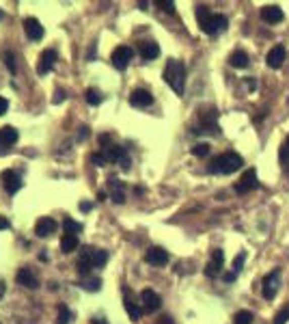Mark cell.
<instances>
[{
	"mask_svg": "<svg viewBox=\"0 0 289 324\" xmlns=\"http://www.w3.org/2000/svg\"><path fill=\"white\" fill-rule=\"evenodd\" d=\"M162 76H164V83L171 87L175 93L183 95V89H186V65L177 59H168Z\"/></svg>",
	"mask_w": 289,
	"mask_h": 324,
	"instance_id": "3",
	"label": "cell"
},
{
	"mask_svg": "<svg viewBox=\"0 0 289 324\" xmlns=\"http://www.w3.org/2000/svg\"><path fill=\"white\" fill-rule=\"evenodd\" d=\"M222 264H224L222 249H214V251H212V262L205 266V277L216 279V277L220 274V270H222Z\"/></svg>",
	"mask_w": 289,
	"mask_h": 324,
	"instance_id": "10",
	"label": "cell"
},
{
	"mask_svg": "<svg viewBox=\"0 0 289 324\" xmlns=\"http://www.w3.org/2000/svg\"><path fill=\"white\" fill-rule=\"evenodd\" d=\"M210 149H212V147H210L207 143H197L190 151H192V156H197V158H205L207 153H210Z\"/></svg>",
	"mask_w": 289,
	"mask_h": 324,
	"instance_id": "33",
	"label": "cell"
},
{
	"mask_svg": "<svg viewBox=\"0 0 289 324\" xmlns=\"http://www.w3.org/2000/svg\"><path fill=\"white\" fill-rule=\"evenodd\" d=\"M132 56H134V50H132L130 46H119V48H115V52H112L110 61H112V65H115V69L123 71V69H127V65H130Z\"/></svg>",
	"mask_w": 289,
	"mask_h": 324,
	"instance_id": "6",
	"label": "cell"
},
{
	"mask_svg": "<svg viewBox=\"0 0 289 324\" xmlns=\"http://www.w3.org/2000/svg\"><path fill=\"white\" fill-rule=\"evenodd\" d=\"M22 26H24V32L28 35L30 42H39L43 35H45V30L41 26V22H39L37 18H26L22 22Z\"/></svg>",
	"mask_w": 289,
	"mask_h": 324,
	"instance_id": "13",
	"label": "cell"
},
{
	"mask_svg": "<svg viewBox=\"0 0 289 324\" xmlns=\"http://www.w3.org/2000/svg\"><path fill=\"white\" fill-rule=\"evenodd\" d=\"M156 324H175V322H173V318H171V315H162V318H160Z\"/></svg>",
	"mask_w": 289,
	"mask_h": 324,
	"instance_id": "47",
	"label": "cell"
},
{
	"mask_svg": "<svg viewBox=\"0 0 289 324\" xmlns=\"http://www.w3.org/2000/svg\"><path fill=\"white\" fill-rule=\"evenodd\" d=\"M91 324H108V322L104 320V318H93V320H91Z\"/></svg>",
	"mask_w": 289,
	"mask_h": 324,
	"instance_id": "50",
	"label": "cell"
},
{
	"mask_svg": "<svg viewBox=\"0 0 289 324\" xmlns=\"http://www.w3.org/2000/svg\"><path fill=\"white\" fill-rule=\"evenodd\" d=\"M98 199H100V201H104V199H106V192H104V190H102V192H98Z\"/></svg>",
	"mask_w": 289,
	"mask_h": 324,
	"instance_id": "52",
	"label": "cell"
},
{
	"mask_svg": "<svg viewBox=\"0 0 289 324\" xmlns=\"http://www.w3.org/2000/svg\"><path fill=\"white\" fill-rule=\"evenodd\" d=\"M144 262L151 266H166L168 264V253L162 247H149L144 253Z\"/></svg>",
	"mask_w": 289,
	"mask_h": 324,
	"instance_id": "15",
	"label": "cell"
},
{
	"mask_svg": "<svg viewBox=\"0 0 289 324\" xmlns=\"http://www.w3.org/2000/svg\"><path fill=\"white\" fill-rule=\"evenodd\" d=\"M108 188H110V199L115 201L117 206L125 204V186H123V182H119L117 177H108Z\"/></svg>",
	"mask_w": 289,
	"mask_h": 324,
	"instance_id": "17",
	"label": "cell"
},
{
	"mask_svg": "<svg viewBox=\"0 0 289 324\" xmlns=\"http://www.w3.org/2000/svg\"><path fill=\"white\" fill-rule=\"evenodd\" d=\"M56 311H59V315H56V324H69L71 318H74L71 309H69L67 305H63V303L59 305V309H56Z\"/></svg>",
	"mask_w": 289,
	"mask_h": 324,
	"instance_id": "28",
	"label": "cell"
},
{
	"mask_svg": "<svg viewBox=\"0 0 289 324\" xmlns=\"http://www.w3.org/2000/svg\"><path fill=\"white\" fill-rule=\"evenodd\" d=\"M104 156H106L108 162H121L123 158H127V153L123 147H119V145H108V147L104 149Z\"/></svg>",
	"mask_w": 289,
	"mask_h": 324,
	"instance_id": "25",
	"label": "cell"
},
{
	"mask_svg": "<svg viewBox=\"0 0 289 324\" xmlns=\"http://www.w3.org/2000/svg\"><path fill=\"white\" fill-rule=\"evenodd\" d=\"M89 257H91V262H93L95 268H102V266L108 262V253H106L104 249H93V247H89Z\"/></svg>",
	"mask_w": 289,
	"mask_h": 324,
	"instance_id": "26",
	"label": "cell"
},
{
	"mask_svg": "<svg viewBox=\"0 0 289 324\" xmlns=\"http://www.w3.org/2000/svg\"><path fill=\"white\" fill-rule=\"evenodd\" d=\"M56 61H59V56H56V52L52 50V48H47V50H43V52H41V56H39L37 74H39V76H45L47 71H52V67L56 65Z\"/></svg>",
	"mask_w": 289,
	"mask_h": 324,
	"instance_id": "11",
	"label": "cell"
},
{
	"mask_svg": "<svg viewBox=\"0 0 289 324\" xmlns=\"http://www.w3.org/2000/svg\"><path fill=\"white\" fill-rule=\"evenodd\" d=\"M216 117H218V112L216 108H210L207 112H201L199 110V121L201 124L192 130L195 134H212V136H218L220 134V126L216 124Z\"/></svg>",
	"mask_w": 289,
	"mask_h": 324,
	"instance_id": "4",
	"label": "cell"
},
{
	"mask_svg": "<svg viewBox=\"0 0 289 324\" xmlns=\"http://www.w3.org/2000/svg\"><path fill=\"white\" fill-rule=\"evenodd\" d=\"M244 167V158L239 156V153L235 151H224L220 153L218 158H214L210 162V167H207V171H210L212 175H231L239 171V169Z\"/></svg>",
	"mask_w": 289,
	"mask_h": 324,
	"instance_id": "2",
	"label": "cell"
},
{
	"mask_svg": "<svg viewBox=\"0 0 289 324\" xmlns=\"http://www.w3.org/2000/svg\"><path fill=\"white\" fill-rule=\"evenodd\" d=\"M7 110H9V100H5V97H0V117H3Z\"/></svg>",
	"mask_w": 289,
	"mask_h": 324,
	"instance_id": "41",
	"label": "cell"
},
{
	"mask_svg": "<svg viewBox=\"0 0 289 324\" xmlns=\"http://www.w3.org/2000/svg\"><path fill=\"white\" fill-rule=\"evenodd\" d=\"M261 20L266 24H278V22L285 20V13L278 5H268V7L261 9Z\"/></svg>",
	"mask_w": 289,
	"mask_h": 324,
	"instance_id": "16",
	"label": "cell"
},
{
	"mask_svg": "<svg viewBox=\"0 0 289 324\" xmlns=\"http://www.w3.org/2000/svg\"><path fill=\"white\" fill-rule=\"evenodd\" d=\"M63 229H65V233H69V236H78V233L82 231V225L76 223L74 218H65V221H63Z\"/></svg>",
	"mask_w": 289,
	"mask_h": 324,
	"instance_id": "29",
	"label": "cell"
},
{
	"mask_svg": "<svg viewBox=\"0 0 289 324\" xmlns=\"http://www.w3.org/2000/svg\"><path fill=\"white\" fill-rule=\"evenodd\" d=\"M130 104L134 108H147L154 104V95L147 89H134L132 95H130Z\"/></svg>",
	"mask_w": 289,
	"mask_h": 324,
	"instance_id": "14",
	"label": "cell"
},
{
	"mask_svg": "<svg viewBox=\"0 0 289 324\" xmlns=\"http://www.w3.org/2000/svg\"><path fill=\"white\" fill-rule=\"evenodd\" d=\"M278 162H280V167L289 165V134H287V139L283 141V145H280V149H278Z\"/></svg>",
	"mask_w": 289,
	"mask_h": 324,
	"instance_id": "30",
	"label": "cell"
},
{
	"mask_svg": "<svg viewBox=\"0 0 289 324\" xmlns=\"http://www.w3.org/2000/svg\"><path fill=\"white\" fill-rule=\"evenodd\" d=\"M123 307H125L127 315L132 318V322H138V320H140V315H142V307H140V303H136L134 292H132L130 288H123Z\"/></svg>",
	"mask_w": 289,
	"mask_h": 324,
	"instance_id": "8",
	"label": "cell"
},
{
	"mask_svg": "<svg viewBox=\"0 0 289 324\" xmlns=\"http://www.w3.org/2000/svg\"><path fill=\"white\" fill-rule=\"evenodd\" d=\"M280 288V268H274L272 272H268L261 281V294L266 301H272L276 296V292Z\"/></svg>",
	"mask_w": 289,
	"mask_h": 324,
	"instance_id": "5",
	"label": "cell"
},
{
	"mask_svg": "<svg viewBox=\"0 0 289 324\" xmlns=\"http://www.w3.org/2000/svg\"><path fill=\"white\" fill-rule=\"evenodd\" d=\"M287 102H289V100H287Z\"/></svg>",
	"mask_w": 289,
	"mask_h": 324,
	"instance_id": "53",
	"label": "cell"
},
{
	"mask_svg": "<svg viewBox=\"0 0 289 324\" xmlns=\"http://www.w3.org/2000/svg\"><path fill=\"white\" fill-rule=\"evenodd\" d=\"M63 102H65V91H63V89H56L54 97H52V104H63Z\"/></svg>",
	"mask_w": 289,
	"mask_h": 324,
	"instance_id": "40",
	"label": "cell"
},
{
	"mask_svg": "<svg viewBox=\"0 0 289 324\" xmlns=\"http://www.w3.org/2000/svg\"><path fill=\"white\" fill-rule=\"evenodd\" d=\"M82 288L86 292H100L102 290V279H84L82 281Z\"/></svg>",
	"mask_w": 289,
	"mask_h": 324,
	"instance_id": "34",
	"label": "cell"
},
{
	"mask_svg": "<svg viewBox=\"0 0 289 324\" xmlns=\"http://www.w3.org/2000/svg\"><path fill=\"white\" fill-rule=\"evenodd\" d=\"M119 167H121L123 171H130V167H132V160H130V156H127V158H123L121 162H119Z\"/></svg>",
	"mask_w": 289,
	"mask_h": 324,
	"instance_id": "42",
	"label": "cell"
},
{
	"mask_svg": "<svg viewBox=\"0 0 289 324\" xmlns=\"http://www.w3.org/2000/svg\"><path fill=\"white\" fill-rule=\"evenodd\" d=\"M54 231H56V221L50 216H41L35 223V233L39 238H47V236H52Z\"/></svg>",
	"mask_w": 289,
	"mask_h": 324,
	"instance_id": "18",
	"label": "cell"
},
{
	"mask_svg": "<svg viewBox=\"0 0 289 324\" xmlns=\"http://www.w3.org/2000/svg\"><path fill=\"white\" fill-rule=\"evenodd\" d=\"M138 52L142 56V61H154L160 56V46L156 42H140L138 44Z\"/></svg>",
	"mask_w": 289,
	"mask_h": 324,
	"instance_id": "21",
	"label": "cell"
},
{
	"mask_svg": "<svg viewBox=\"0 0 289 324\" xmlns=\"http://www.w3.org/2000/svg\"><path fill=\"white\" fill-rule=\"evenodd\" d=\"M246 85H248V89H251V91H255V89H257V80H255V78H246Z\"/></svg>",
	"mask_w": 289,
	"mask_h": 324,
	"instance_id": "48",
	"label": "cell"
},
{
	"mask_svg": "<svg viewBox=\"0 0 289 324\" xmlns=\"http://www.w3.org/2000/svg\"><path fill=\"white\" fill-rule=\"evenodd\" d=\"M140 307L144 313H156L162 307V298L154 290H142L140 292Z\"/></svg>",
	"mask_w": 289,
	"mask_h": 324,
	"instance_id": "7",
	"label": "cell"
},
{
	"mask_svg": "<svg viewBox=\"0 0 289 324\" xmlns=\"http://www.w3.org/2000/svg\"><path fill=\"white\" fill-rule=\"evenodd\" d=\"M80 210H82V212H89V210H91V204H89V201H82V204H80Z\"/></svg>",
	"mask_w": 289,
	"mask_h": 324,
	"instance_id": "49",
	"label": "cell"
},
{
	"mask_svg": "<svg viewBox=\"0 0 289 324\" xmlns=\"http://www.w3.org/2000/svg\"><path fill=\"white\" fill-rule=\"evenodd\" d=\"M95 54H98V46L93 44V46L89 48V54H86V59H89V61H93V59H95Z\"/></svg>",
	"mask_w": 289,
	"mask_h": 324,
	"instance_id": "46",
	"label": "cell"
},
{
	"mask_svg": "<svg viewBox=\"0 0 289 324\" xmlns=\"http://www.w3.org/2000/svg\"><path fill=\"white\" fill-rule=\"evenodd\" d=\"M11 223H9V218L7 216H0V229H9Z\"/></svg>",
	"mask_w": 289,
	"mask_h": 324,
	"instance_id": "44",
	"label": "cell"
},
{
	"mask_svg": "<svg viewBox=\"0 0 289 324\" xmlns=\"http://www.w3.org/2000/svg\"><path fill=\"white\" fill-rule=\"evenodd\" d=\"M233 324H253V313L246 311V309L237 311V313L233 315Z\"/></svg>",
	"mask_w": 289,
	"mask_h": 324,
	"instance_id": "32",
	"label": "cell"
},
{
	"mask_svg": "<svg viewBox=\"0 0 289 324\" xmlns=\"http://www.w3.org/2000/svg\"><path fill=\"white\" fill-rule=\"evenodd\" d=\"M15 281H18V286H24V288H28V290H37L39 288L37 274L33 272V268H28V266H24V268L18 270V274H15Z\"/></svg>",
	"mask_w": 289,
	"mask_h": 324,
	"instance_id": "12",
	"label": "cell"
},
{
	"mask_svg": "<svg viewBox=\"0 0 289 324\" xmlns=\"http://www.w3.org/2000/svg\"><path fill=\"white\" fill-rule=\"evenodd\" d=\"M0 177H3V186H5V190L9 192V194L20 192V188H22V180H20V175L15 173V171H5Z\"/></svg>",
	"mask_w": 289,
	"mask_h": 324,
	"instance_id": "20",
	"label": "cell"
},
{
	"mask_svg": "<svg viewBox=\"0 0 289 324\" xmlns=\"http://www.w3.org/2000/svg\"><path fill=\"white\" fill-rule=\"evenodd\" d=\"M287 322H289V303L274 315V322H272V324H287Z\"/></svg>",
	"mask_w": 289,
	"mask_h": 324,
	"instance_id": "35",
	"label": "cell"
},
{
	"mask_svg": "<svg viewBox=\"0 0 289 324\" xmlns=\"http://www.w3.org/2000/svg\"><path fill=\"white\" fill-rule=\"evenodd\" d=\"M86 136H89V128H86V126H82V128H80V134H78V139H80V141H84Z\"/></svg>",
	"mask_w": 289,
	"mask_h": 324,
	"instance_id": "45",
	"label": "cell"
},
{
	"mask_svg": "<svg viewBox=\"0 0 289 324\" xmlns=\"http://www.w3.org/2000/svg\"><path fill=\"white\" fill-rule=\"evenodd\" d=\"M248 63H251V59H248V54L244 50H235L233 54L229 56V65H231V67H235V69L248 67Z\"/></svg>",
	"mask_w": 289,
	"mask_h": 324,
	"instance_id": "24",
	"label": "cell"
},
{
	"mask_svg": "<svg viewBox=\"0 0 289 324\" xmlns=\"http://www.w3.org/2000/svg\"><path fill=\"white\" fill-rule=\"evenodd\" d=\"M84 97H86V102L91 104V106H100L102 104V93L98 91V89H86V93H84Z\"/></svg>",
	"mask_w": 289,
	"mask_h": 324,
	"instance_id": "31",
	"label": "cell"
},
{
	"mask_svg": "<svg viewBox=\"0 0 289 324\" xmlns=\"http://www.w3.org/2000/svg\"><path fill=\"white\" fill-rule=\"evenodd\" d=\"M156 5H158L162 11H166V13H175V3H164V0H158Z\"/></svg>",
	"mask_w": 289,
	"mask_h": 324,
	"instance_id": "39",
	"label": "cell"
},
{
	"mask_svg": "<svg viewBox=\"0 0 289 324\" xmlns=\"http://www.w3.org/2000/svg\"><path fill=\"white\" fill-rule=\"evenodd\" d=\"M91 268H95V266L89 257V247H82L80 249V255H78V272L82 274V277H86V274L91 272Z\"/></svg>",
	"mask_w": 289,
	"mask_h": 324,
	"instance_id": "22",
	"label": "cell"
},
{
	"mask_svg": "<svg viewBox=\"0 0 289 324\" xmlns=\"http://www.w3.org/2000/svg\"><path fill=\"white\" fill-rule=\"evenodd\" d=\"M222 279H224V281H227V283H233V281L237 279V274H235L233 270H231V272H227V274H222Z\"/></svg>",
	"mask_w": 289,
	"mask_h": 324,
	"instance_id": "43",
	"label": "cell"
},
{
	"mask_svg": "<svg viewBox=\"0 0 289 324\" xmlns=\"http://www.w3.org/2000/svg\"><path fill=\"white\" fill-rule=\"evenodd\" d=\"M255 188H259V182H257V171L255 169H246L244 175L239 177V182H235V192L237 194H246Z\"/></svg>",
	"mask_w": 289,
	"mask_h": 324,
	"instance_id": "9",
	"label": "cell"
},
{
	"mask_svg": "<svg viewBox=\"0 0 289 324\" xmlns=\"http://www.w3.org/2000/svg\"><path fill=\"white\" fill-rule=\"evenodd\" d=\"M15 143H18V130L11 128V126L0 128V147L9 149L11 145H15Z\"/></svg>",
	"mask_w": 289,
	"mask_h": 324,
	"instance_id": "23",
	"label": "cell"
},
{
	"mask_svg": "<svg viewBox=\"0 0 289 324\" xmlns=\"http://www.w3.org/2000/svg\"><path fill=\"white\" fill-rule=\"evenodd\" d=\"M3 59H5V65L9 67L11 74H15V61H13V54H11V52H5V54H3Z\"/></svg>",
	"mask_w": 289,
	"mask_h": 324,
	"instance_id": "38",
	"label": "cell"
},
{
	"mask_svg": "<svg viewBox=\"0 0 289 324\" xmlns=\"http://www.w3.org/2000/svg\"><path fill=\"white\" fill-rule=\"evenodd\" d=\"M195 13H197V22H199L201 30H203L205 35H210V37L218 35V32H222V30H227V26H229V20L224 18V15H220V13H212L207 5H197Z\"/></svg>",
	"mask_w": 289,
	"mask_h": 324,
	"instance_id": "1",
	"label": "cell"
},
{
	"mask_svg": "<svg viewBox=\"0 0 289 324\" xmlns=\"http://www.w3.org/2000/svg\"><path fill=\"white\" fill-rule=\"evenodd\" d=\"M76 249H80L78 236H69V233H65V236L61 238V251L63 253H74Z\"/></svg>",
	"mask_w": 289,
	"mask_h": 324,
	"instance_id": "27",
	"label": "cell"
},
{
	"mask_svg": "<svg viewBox=\"0 0 289 324\" xmlns=\"http://www.w3.org/2000/svg\"><path fill=\"white\" fill-rule=\"evenodd\" d=\"M5 296V281H0V298Z\"/></svg>",
	"mask_w": 289,
	"mask_h": 324,
	"instance_id": "51",
	"label": "cell"
},
{
	"mask_svg": "<svg viewBox=\"0 0 289 324\" xmlns=\"http://www.w3.org/2000/svg\"><path fill=\"white\" fill-rule=\"evenodd\" d=\"M285 56H287V50H285V46H274L272 50L268 52V56H266V63H268V67H272V69H278L280 65H283V61H285Z\"/></svg>",
	"mask_w": 289,
	"mask_h": 324,
	"instance_id": "19",
	"label": "cell"
},
{
	"mask_svg": "<svg viewBox=\"0 0 289 324\" xmlns=\"http://www.w3.org/2000/svg\"><path fill=\"white\" fill-rule=\"evenodd\" d=\"M244 262H246V253L242 251V253H237V257L233 259V272H235V274H239V272H242V268H244Z\"/></svg>",
	"mask_w": 289,
	"mask_h": 324,
	"instance_id": "37",
	"label": "cell"
},
{
	"mask_svg": "<svg viewBox=\"0 0 289 324\" xmlns=\"http://www.w3.org/2000/svg\"><path fill=\"white\" fill-rule=\"evenodd\" d=\"M89 160L93 162L95 167H106V165H108V160H106V156H104V151H95V153H91Z\"/></svg>",
	"mask_w": 289,
	"mask_h": 324,
	"instance_id": "36",
	"label": "cell"
}]
</instances>
